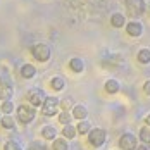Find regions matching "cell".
<instances>
[{
    "mask_svg": "<svg viewBox=\"0 0 150 150\" xmlns=\"http://www.w3.org/2000/svg\"><path fill=\"white\" fill-rule=\"evenodd\" d=\"M36 117V107L30 104H21L17 107V121L21 124H30Z\"/></svg>",
    "mask_w": 150,
    "mask_h": 150,
    "instance_id": "6da1fadb",
    "label": "cell"
},
{
    "mask_svg": "<svg viewBox=\"0 0 150 150\" xmlns=\"http://www.w3.org/2000/svg\"><path fill=\"white\" fill-rule=\"evenodd\" d=\"M31 55L38 62H47L50 59V55H52V50H50V47L47 43H35L31 47Z\"/></svg>",
    "mask_w": 150,
    "mask_h": 150,
    "instance_id": "7a4b0ae2",
    "label": "cell"
},
{
    "mask_svg": "<svg viewBox=\"0 0 150 150\" xmlns=\"http://www.w3.org/2000/svg\"><path fill=\"white\" fill-rule=\"evenodd\" d=\"M60 107V100L57 97H47L43 105H42V114L45 117H52L57 114V109Z\"/></svg>",
    "mask_w": 150,
    "mask_h": 150,
    "instance_id": "3957f363",
    "label": "cell"
},
{
    "mask_svg": "<svg viewBox=\"0 0 150 150\" xmlns=\"http://www.w3.org/2000/svg\"><path fill=\"white\" fill-rule=\"evenodd\" d=\"M126 11L131 17H140L145 12V2L143 0H124Z\"/></svg>",
    "mask_w": 150,
    "mask_h": 150,
    "instance_id": "277c9868",
    "label": "cell"
},
{
    "mask_svg": "<svg viewBox=\"0 0 150 150\" xmlns=\"http://www.w3.org/2000/svg\"><path fill=\"white\" fill-rule=\"evenodd\" d=\"M105 140H107V133L102 128H93L88 133V143L91 147H102L105 143Z\"/></svg>",
    "mask_w": 150,
    "mask_h": 150,
    "instance_id": "5b68a950",
    "label": "cell"
},
{
    "mask_svg": "<svg viewBox=\"0 0 150 150\" xmlns=\"http://www.w3.org/2000/svg\"><path fill=\"white\" fill-rule=\"evenodd\" d=\"M12 93H14L12 81L5 74H0V100H11Z\"/></svg>",
    "mask_w": 150,
    "mask_h": 150,
    "instance_id": "8992f818",
    "label": "cell"
},
{
    "mask_svg": "<svg viewBox=\"0 0 150 150\" xmlns=\"http://www.w3.org/2000/svg\"><path fill=\"white\" fill-rule=\"evenodd\" d=\"M26 97H28V102H30L33 107H42L43 102H45V93L43 90H40V88H31L28 93H26Z\"/></svg>",
    "mask_w": 150,
    "mask_h": 150,
    "instance_id": "52a82bcc",
    "label": "cell"
},
{
    "mask_svg": "<svg viewBox=\"0 0 150 150\" xmlns=\"http://www.w3.org/2000/svg\"><path fill=\"white\" fill-rule=\"evenodd\" d=\"M138 140H136L135 135H131V133H124V135L119 138V147L122 150H136L138 147Z\"/></svg>",
    "mask_w": 150,
    "mask_h": 150,
    "instance_id": "ba28073f",
    "label": "cell"
},
{
    "mask_svg": "<svg viewBox=\"0 0 150 150\" xmlns=\"http://www.w3.org/2000/svg\"><path fill=\"white\" fill-rule=\"evenodd\" d=\"M126 31H128L129 36L138 38V36H142V33H143V26H142L140 21H131V23L126 24Z\"/></svg>",
    "mask_w": 150,
    "mask_h": 150,
    "instance_id": "9c48e42d",
    "label": "cell"
},
{
    "mask_svg": "<svg viewBox=\"0 0 150 150\" xmlns=\"http://www.w3.org/2000/svg\"><path fill=\"white\" fill-rule=\"evenodd\" d=\"M73 117L78 121H85L86 117H88V109L85 107L83 104H76L74 107H73Z\"/></svg>",
    "mask_w": 150,
    "mask_h": 150,
    "instance_id": "30bf717a",
    "label": "cell"
},
{
    "mask_svg": "<svg viewBox=\"0 0 150 150\" xmlns=\"http://www.w3.org/2000/svg\"><path fill=\"white\" fill-rule=\"evenodd\" d=\"M21 76H23L24 79L35 78V76H36V67H35L33 64H24V66L21 67Z\"/></svg>",
    "mask_w": 150,
    "mask_h": 150,
    "instance_id": "8fae6325",
    "label": "cell"
},
{
    "mask_svg": "<svg viewBox=\"0 0 150 150\" xmlns=\"http://www.w3.org/2000/svg\"><path fill=\"white\" fill-rule=\"evenodd\" d=\"M42 136L45 138V140H55L57 138V129L54 128V126H50V124H47V126H43L42 128Z\"/></svg>",
    "mask_w": 150,
    "mask_h": 150,
    "instance_id": "7c38bea8",
    "label": "cell"
},
{
    "mask_svg": "<svg viewBox=\"0 0 150 150\" xmlns=\"http://www.w3.org/2000/svg\"><path fill=\"white\" fill-rule=\"evenodd\" d=\"M110 24L114 28H122L126 24V17L121 14V12H114V14L110 16Z\"/></svg>",
    "mask_w": 150,
    "mask_h": 150,
    "instance_id": "4fadbf2b",
    "label": "cell"
},
{
    "mask_svg": "<svg viewBox=\"0 0 150 150\" xmlns=\"http://www.w3.org/2000/svg\"><path fill=\"white\" fill-rule=\"evenodd\" d=\"M69 67L74 73H83L85 71V62L79 59V57H73V59L69 60Z\"/></svg>",
    "mask_w": 150,
    "mask_h": 150,
    "instance_id": "5bb4252c",
    "label": "cell"
},
{
    "mask_svg": "<svg viewBox=\"0 0 150 150\" xmlns=\"http://www.w3.org/2000/svg\"><path fill=\"white\" fill-rule=\"evenodd\" d=\"M104 88H105L107 93H117V91L121 90V85H119L117 79H107L105 85H104Z\"/></svg>",
    "mask_w": 150,
    "mask_h": 150,
    "instance_id": "9a60e30c",
    "label": "cell"
},
{
    "mask_svg": "<svg viewBox=\"0 0 150 150\" xmlns=\"http://www.w3.org/2000/svg\"><path fill=\"white\" fill-rule=\"evenodd\" d=\"M50 86H52V90L60 91V90H64L66 81H64V78H62V76H54V78L50 79Z\"/></svg>",
    "mask_w": 150,
    "mask_h": 150,
    "instance_id": "2e32d148",
    "label": "cell"
},
{
    "mask_svg": "<svg viewBox=\"0 0 150 150\" xmlns=\"http://www.w3.org/2000/svg\"><path fill=\"white\" fill-rule=\"evenodd\" d=\"M76 135H78V129H76V126H73V124H66L62 128V136L64 138L73 140V138H76Z\"/></svg>",
    "mask_w": 150,
    "mask_h": 150,
    "instance_id": "e0dca14e",
    "label": "cell"
},
{
    "mask_svg": "<svg viewBox=\"0 0 150 150\" xmlns=\"http://www.w3.org/2000/svg\"><path fill=\"white\" fill-rule=\"evenodd\" d=\"M52 149L54 150H69L67 138H55L54 143H52Z\"/></svg>",
    "mask_w": 150,
    "mask_h": 150,
    "instance_id": "ac0fdd59",
    "label": "cell"
},
{
    "mask_svg": "<svg viewBox=\"0 0 150 150\" xmlns=\"http://www.w3.org/2000/svg\"><path fill=\"white\" fill-rule=\"evenodd\" d=\"M76 129H78V133H79V135H88V133L91 131V124L86 119L79 121V122H78V126H76Z\"/></svg>",
    "mask_w": 150,
    "mask_h": 150,
    "instance_id": "d6986e66",
    "label": "cell"
},
{
    "mask_svg": "<svg viewBox=\"0 0 150 150\" xmlns=\"http://www.w3.org/2000/svg\"><path fill=\"white\" fill-rule=\"evenodd\" d=\"M0 124H2V128H5V129H14L16 126V121L14 117H11V114H5L2 121H0Z\"/></svg>",
    "mask_w": 150,
    "mask_h": 150,
    "instance_id": "ffe728a7",
    "label": "cell"
},
{
    "mask_svg": "<svg viewBox=\"0 0 150 150\" xmlns=\"http://www.w3.org/2000/svg\"><path fill=\"white\" fill-rule=\"evenodd\" d=\"M136 59H138L140 64H149L150 62V50L149 48H142V50L138 52V57H136Z\"/></svg>",
    "mask_w": 150,
    "mask_h": 150,
    "instance_id": "44dd1931",
    "label": "cell"
},
{
    "mask_svg": "<svg viewBox=\"0 0 150 150\" xmlns=\"http://www.w3.org/2000/svg\"><path fill=\"white\" fill-rule=\"evenodd\" d=\"M71 119H73V114H71L69 110H62L59 114V122L64 124V126H66V124H71Z\"/></svg>",
    "mask_w": 150,
    "mask_h": 150,
    "instance_id": "7402d4cb",
    "label": "cell"
},
{
    "mask_svg": "<svg viewBox=\"0 0 150 150\" xmlns=\"http://www.w3.org/2000/svg\"><path fill=\"white\" fill-rule=\"evenodd\" d=\"M12 110H14L12 100H2V112L4 114H12Z\"/></svg>",
    "mask_w": 150,
    "mask_h": 150,
    "instance_id": "603a6c76",
    "label": "cell"
},
{
    "mask_svg": "<svg viewBox=\"0 0 150 150\" xmlns=\"http://www.w3.org/2000/svg\"><path fill=\"white\" fill-rule=\"evenodd\" d=\"M4 150H23V147H21L17 142H14V140H9V142H5Z\"/></svg>",
    "mask_w": 150,
    "mask_h": 150,
    "instance_id": "cb8c5ba5",
    "label": "cell"
},
{
    "mask_svg": "<svg viewBox=\"0 0 150 150\" xmlns=\"http://www.w3.org/2000/svg\"><path fill=\"white\" fill-rule=\"evenodd\" d=\"M140 138H142L143 143H149L150 145V129L149 128H142L140 129Z\"/></svg>",
    "mask_w": 150,
    "mask_h": 150,
    "instance_id": "d4e9b609",
    "label": "cell"
},
{
    "mask_svg": "<svg viewBox=\"0 0 150 150\" xmlns=\"http://www.w3.org/2000/svg\"><path fill=\"white\" fill-rule=\"evenodd\" d=\"M60 107H62V110H69V109H73L74 104H73V98H64V100H60Z\"/></svg>",
    "mask_w": 150,
    "mask_h": 150,
    "instance_id": "484cf974",
    "label": "cell"
},
{
    "mask_svg": "<svg viewBox=\"0 0 150 150\" xmlns=\"http://www.w3.org/2000/svg\"><path fill=\"white\" fill-rule=\"evenodd\" d=\"M28 150H47V145H43L42 142H31Z\"/></svg>",
    "mask_w": 150,
    "mask_h": 150,
    "instance_id": "4316f807",
    "label": "cell"
},
{
    "mask_svg": "<svg viewBox=\"0 0 150 150\" xmlns=\"http://www.w3.org/2000/svg\"><path fill=\"white\" fill-rule=\"evenodd\" d=\"M143 91H145V95H149L150 97V79L149 81H145V85H143Z\"/></svg>",
    "mask_w": 150,
    "mask_h": 150,
    "instance_id": "83f0119b",
    "label": "cell"
},
{
    "mask_svg": "<svg viewBox=\"0 0 150 150\" xmlns=\"http://www.w3.org/2000/svg\"><path fill=\"white\" fill-rule=\"evenodd\" d=\"M136 150H150V145L149 143H143V145H140Z\"/></svg>",
    "mask_w": 150,
    "mask_h": 150,
    "instance_id": "f1b7e54d",
    "label": "cell"
},
{
    "mask_svg": "<svg viewBox=\"0 0 150 150\" xmlns=\"http://www.w3.org/2000/svg\"><path fill=\"white\" fill-rule=\"evenodd\" d=\"M145 122L149 124V128H150V114H149V116H147V117H145Z\"/></svg>",
    "mask_w": 150,
    "mask_h": 150,
    "instance_id": "f546056e",
    "label": "cell"
},
{
    "mask_svg": "<svg viewBox=\"0 0 150 150\" xmlns=\"http://www.w3.org/2000/svg\"><path fill=\"white\" fill-rule=\"evenodd\" d=\"M0 121H2V112H0Z\"/></svg>",
    "mask_w": 150,
    "mask_h": 150,
    "instance_id": "4dcf8cb0",
    "label": "cell"
}]
</instances>
